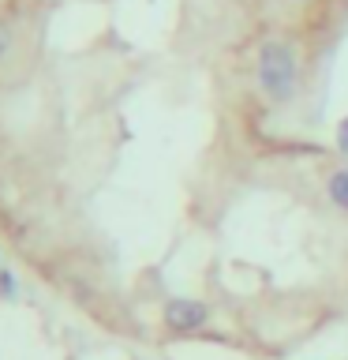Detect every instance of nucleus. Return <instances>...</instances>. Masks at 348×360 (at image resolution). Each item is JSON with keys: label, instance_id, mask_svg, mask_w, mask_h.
I'll use <instances>...</instances> for the list:
<instances>
[{"label": "nucleus", "instance_id": "obj_1", "mask_svg": "<svg viewBox=\"0 0 348 360\" xmlns=\"http://www.w3.org/2000/svg\"><path fill=\"white\" fill-rule=\"evenodd\" d=\"M258 86L269 101H292L300 86V60H296V49L288 41H266L258 49Z\"/></svg>", "mask_w": 348, "mask_h": 360}, {"label": "nucleus", "instance_id": "obj_2", "mask_svg": "<svg viewBox=\"0 0 348 360\" xmlns=\"http://www.w3.org/2000/svg\"><path fill=\"white\" fill-rule=\"evenodd\" d=\"M165 326L173 334H191V330H199L202 323L210 319V308L202 300H187V297H176V300H168L165 304Z\"/></svg>", "mask_w": 348, "mask_h": 360}, {"label": "nucleus", "instance_id": "obj_3", "mask_svg": "<svg viewBox=\"0 0 348 360\" xmlns=\"http://www.w3.org/2000/svg\"><path fill=\"white\" fill-rule=\"evenodd\" d=\"M330 202L348 210V169H337V173L330 176Z\"/></svg>", "mask_w": 348, "mask_h": 360}, {"label": "nucleus", "instance_id": "obj_4", "mask_svg": "<svg viewBox=\"0 0 348 360\" xmlns=\"http://www.w3.org/2000/svg\"><path fill=\"white\" fill-rule=\"evenodd\" d=\"M11 49H15V34H11V27L0 19V60H8Z\"/></svg>", "mask_w": 348, "mask_h": 360}, {"label": "nucleus", "instance_id": "obj_5", "mask_svg": "<svg viewBox=\"0 0 348 360\" xmlns=\"http://www.w3.org/2000/svg\"><path fill=\"white\" fill-rule=\"evenodd\" d=\"M15 278H11V270H0V300H11L15 297Z\"/></svg>", "mask_w": 348, "mask_h": 360}, {"label": "nucleus", "instance_id": "obj_6", "mask_svg": "<svg viewBox=\"0 0 348 360\" xmlns=\"http://www.w3.org/2000/svg\"><path fill=\"white\" fill-rule=\"evenodd\" d=\"M337 146H341V150L348 154V117H344L341 124H337Z\"/></svg>", "mask_w": 348, "mask_h": 360}, {"label": "nucleus", "instance_id": "obj_7", "mask_svg": "<svg viewBox=\"0 0 348 360\" xmlns=\"http://www.w3.org/2000/svg\"><path fill=\"white\" fill-rule=\"evenodd\" d=\"M0 270H4V266H0Z\"/></svg>", "mask_w": 348, "mask_h": 360}]
</instances>
